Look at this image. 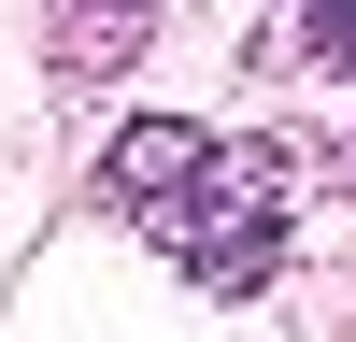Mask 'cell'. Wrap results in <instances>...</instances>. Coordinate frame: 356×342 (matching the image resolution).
Returning a JSON list of instances; mask_svg holds the SVG:
<instances>
[{
    "label": "cell",
    "instance_id": "1",
    "mask_svg": "<svg viewBox=\"0 0 356 342\" xmlns=\"http://www.w3.org/2000/svg\"><path fill=\"white\" fill-rule=\"evenodd\" d=\"M300 186H328L314 142H285V129H214L129 228L200 285V300H257V285L285 271V214H300Z\"/></svg>",
    "mask_w": 356,
    "mask_h": 342
},
{
    "label": "cell",
    "instance_id": "2",
    "mask_svg": "<svg viewBox=\"0 0 356 342\" xmlns=\"http://www.w3.org/2000/svg\"><path fill=\"white\" fill-rule=\"evenodd\" d=\"M143 43H157V0H43V57H57V86H114Z\"/></svg>",
    "mask_w": 356,
    "mask_h": 342
},
{
    "label": "cell",
    "instance_id": "3",
    "mask_svg": "<svg viewBox=\"0 0 356 342\" xmlns=\"http://www.w3.org/2000/svg\"><path fill=\"white\" fill-rule=\"evenodd\" d=\"M200 142H214V129H200V114H129V129L100 142V200H114V214H143V200H157L171 171L200 157Z\"/></svg>",
    "mask_w": 356,
    "mask_h": 342
},
{
    "label": "cell",
    "instance_id": "4",
    "mask_svg": "<svg viewBox=\"0 0 356 342\" xmlns=\"http://www.w3.org/2000/svg\"><path fill=\"white\" fill-rule=\"evenodd\" d=\"M300 57L328 86H356V0H300Z\"/></svg>",
    "mask_w": 356,
    "mask_h": 342
},
{
    "label": "cell",
    "instance_id": "5",
    "mask_svg": "<svg viewBox=\"0 0 356 342\" xmlns=\"http://www.w3.org/2000/svg\"><path fill=\"white\" fill-rule=\"evenodd\" d=\"M328 186H342V200H356V142H328Z\"/></svg>",
    "mask_w": 356,
    "mask_h": 342
}]
</instances>
